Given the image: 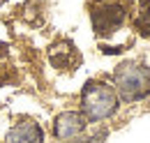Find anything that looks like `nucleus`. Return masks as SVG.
I'll return each mask as SVG.
<instances>
[{
  "instance_id": "f03ea898",
  "label": "nucleus",
  "mask_w": 150,
  "mask_h": 143,
  "mask_svg": "<svg viewBox=\"0 0 150 143\" xmlns=\"http://www.w3.org/2000/svg\"><path fill=\"white\" fill-rule=\"evenodd\" d=\"M129 0H93L90 2V21L97 37L115 35L129 16Z\"/></svg>"
},
{
  "instance_id": "f257e3e1",
  "label": "nucleus",
  "mask_w": 150,
  "mask_h": 143,
  "mask_svg": "<svg viewBox=\"0 0 150 143\" xmlns=\"http://www.w3.org/2000/svg\"><path fill=\"white\" fill-rule=\"evenodd\" d=\"M81 108L86 120L97 122V120H106L109 115L115 113L118 108V95L115 90L104 83V81H88L81 92Z\"/></svg>"
},
{
  "instance_id": "423d86ee",
  "label": "nucleus",
  "mask_w": 150,
  "mask_h": 143,
  "mask_svg": "<svg viewBox=\"0 0 150 143\" xmlns=\"http://www.w3.org/2000/svg\"><path fill=\"white\" fill-rule=\"evenodd\" d=\"M49 60L56 69H74L81 58L72 42H58L49 49Z\"/></svg>"
},
{
  "instance_id": "7ed1b4c3",
  "label": "nucleus",
  "mask_w": 150,
  "mask_h": 143,
  "mask_svg": "<svg viewBox=\"0 0 150 143\" xmlns=\"http://www.w3.org/2000/svg\"><path fill=\"white\" fill-rule=\"evenodd\" d=\"M115 88L120 92V99L136 102L150 92V72L139 62H122L115 74Z\"/></svg>"
},
{
  "instance_id": "0eeeda50",
  "label": "nucleus",
  "mask_w": 150,
  "mask_h": 143,
  "mask_svg": "<svg viewBox=\"0 0 150 143\" xmlns=\"http://www.w3.org/2000/svg\"><path fill=\"white\" fill-rule=\"evenodd\" d=\"M134 28L143 37H150V0H139V12L134 18Z\"/></svg>"
},
{
  "instance_id": "20e7f679",
  "label": "nucleus",
  "mask_w": 150,
  "mask_h": 143,
  "mask_svg": "<svg viewBox=\"0 0 150 143\" xmlns=\"http://www.w3.org/2000/svg\"><path fill=\"white\" fill-rule=\"evenodd\" d=\"M86 115L83 113H79V111H65V113H60L56 118V122H53V134H56V139L60 141H69V139H76L83 129H86Z\"/></svg>"
},
{
  "instance_id": "39448f33",
  "label": "nucleus",
  "mask_w": 150,
  "mask_h": 143,
  "mask_svg": "<svg viewBox=\"0 0 150 143\" xmlns=\"http://www.w3.org/2000/svg\"><path fill=\"white\" fill-rule=\"evenodd\" d=\"M44 132L35 120H21L14 127H9L5 143H42Z\"/></svg>"
},
{
  "instance_id": "6e6552de",
  "label": "nucleus",
  "mask_w": 150,
  "mask_h": 143,
  "mask_svg": "<svg viewBox=\"0 0 150 143\" xmlns=\"http://www.w3.org/2000/svg\"><path fill=\"white\" fill-rule=\"evenodd\" d=\"M2 2H5V0H0V5H2Z\"/></svg>"
}]
</instances>
